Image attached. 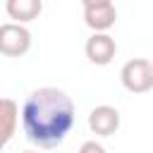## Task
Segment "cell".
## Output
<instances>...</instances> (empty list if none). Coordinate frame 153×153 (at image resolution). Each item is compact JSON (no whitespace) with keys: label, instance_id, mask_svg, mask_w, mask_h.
<instances>
[{"label":"cell","instance_id":"obj_6","mask_svg":"<svg viewBox=\"0 0 153 153\" xmlns=\"http://www.w3.org/2000/svg\"><path fill=\"white\" fill-rule=\"evenodd\" d=\"M88 129L96 136H112L120 129V112L112 105H96L88 112Z\"/></svg>","mask_w":153,"mask_h":153},{"label":"cell","instance_id":"obj_7","mask_svg":"<svg viewBox=\"0 0 153 153\" xmlns=\"http://www.w3.org/2000/svg\"><path fill=\"white\" fill-rule=\"evenodd\" d=\"M19 122V108L12 98H0V153L10 143V139L17 131Z\"/></svg>","mask_w":153,"mask_h":153},{"label":"cell","instance_id":"obj_2","mask_svg":"<svg viewBox=\"0 0 153 153\" xmlns=\"http://www.w3.org/2000/svg\"><path fill=\"white\" fill-rule=\"evenodd\" d=\"M122 86L129 93H146L153 88V65L146 57H134L122 65L120 69Z\"/></svg>","mask_w":153,"mask_h":153},{"label":"cell","instance_id":"obj_5","mask_svg":"<svg viewBox=\"0 0 153 153\" xmlns=\"http://www.w3.org/2000/svg\"><path fill=\"white\" fill-rule=\"evenodd\" d=\"M84 50H86L88 62H93V65H98V67H105V65H110V62L115 60V55H117V43H115V38H112L110 33H91V36L86 38Z\"/></svg>","mask_w":153,"mask_h":153},{"label":"cell","instance_id":"obj_4","mask_svg":"<svg viewBox=\"0 0 153 153\" xmlns=\"http://www.w3.org/2000/svg\"><path fill=\"white\" fill-rule=\"evenodd\" d=\"M84 22L93 33H108L117 22V10L110 0H84Z\"/></svg>","mask_w":153,"mask_h":153},{"label":"cell","instance_id":"obj_1","mask_svg":"<svg viewBox=\"0 0 153 153\" xmlns=\"http://www.w3.org/2000/svg\"><path fill=\"white\" fill-rule=\"evenodd\" d=\"M22 127L26 139L38 148L60 146L74 127L72 98L55 86L31 91L22 108Z\"/></svg>","mask_w":153,"mask_h":153},{"label":"cell","instance_id":"obj_9","mask_svg":"<svg viewBox=\"0 0 153 153\" xmlns=\"http://www.w3.org/2000/svg\"><path fill=\"white\" fill-rule=\"evenodd\" d=\"M79 153H105V148L98 141H84L81 148H79Z\"/></svg>","mask_w":153,"mask_h":153},{"label":"cell","instance_id":"obj_8","mask_svg":"<svg viewBox=\"0 0 153 153\" xmlns=\"http://www.w3.org/2000/svg\"><path fill=\"white\" fill-rule=\"evenodd\" d=\"M5 10L10 14V19H14V24H26L33 22L41 12H43V2L41 0H7Z\"/></svg>","mask_w":153,"mask_h":153},{"label":"cell","instance_id":"obj_3","mask_svg":"<svg viewBox=\"0 0 153 153\" xmlns=\"http://www.w3.org/2000/svg\"><path fill=\"white\" fill-rule=\"evenodd\" d=\"M31 48V31L22 24L7 22L0 24V55L5 57H22Z\"/></svg>","mask_w":153,"mask_h":153},{"label":"cell","instance_id":"obj_10","mask_svg":"<svg viewBox=\"0 0 153 153\" xmlns=\"http://www.w3.org/2000/svg\"><path fill=\"white\" fill-rule=\"evenodd\" d=\"M24 153H38V151H24Z\"/></svg>","mask_w":153,"mask_h":153},{"label":"cell","instance_id":"obj_11","mask_svg":"<svg viewBox=\"0 0 153 153\" xmlns=\"http://www.w3.org/2000/svg\"><path fill=\"white\" fill-rule=\"evenodd\" d=\"M151 65H153V62H151Z\"/></svg>","mask_w":153,"mask_h":153}]
</instances>
